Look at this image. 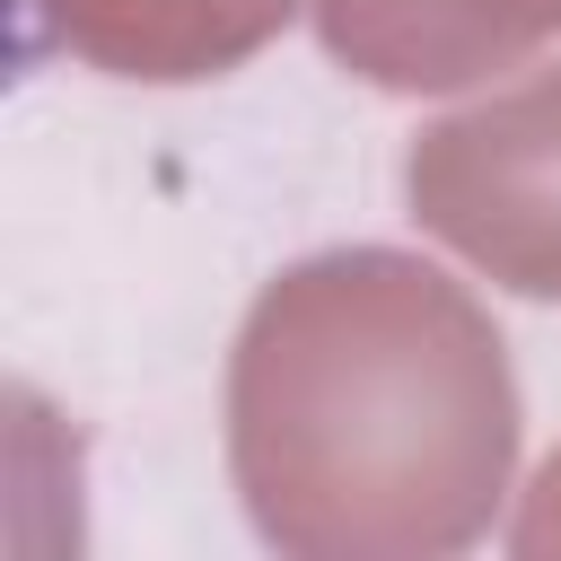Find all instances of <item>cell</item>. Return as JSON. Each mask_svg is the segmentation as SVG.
<instances>
[{
  "label": "cell",
  "mask_w": 561,
  "mask_h": 561,
  "mask_svg": "<svg viewBox=\"0 0 561 561\" xmlns=\"http://www.w3.org/2000/svg\"><path fill=\"white\" fill-rule=\"evenodd\" d=\"M316 35L377 88H465L561 35V0H316Z\"/></svg>",
  "instance_id": "cell-3"
},
{
  "label": "cell",
  "mask_w": 561,
  "mask_h": 561,
  "mask_svg": "<svg viewBox=\"0 0 561 561\" xmlns=\"http://www.w3.org/2000/svg\"><path fill=\"white\" fill-rule=\"evenodd\" d=\"M44 35L114 79H210L263 53L298 0H26Z\"/></svg>",
  "instance_id": "cell-4"
},
{
  "label": "cell",
  "mask_w": 561,
  "mask_h": 561,
  "mask_svg": "<svg viewBox=\"0 0 561 561\" xmlns=\"http://www.w3.org/2000/svg\"><path fill=\"white\" fill-rule=\"evenodd\" d=\"M228 465L298 561H430L491 526L517 377L491 316L394 245L280 272L228 359Z\"/></svg>",
  "instance_id": "cell-1"
},
{
  "label": "cell",
  "mask_w": 561,
  "mask_h": 561,
  "mask_svg": "<svg viewBox=\"0 0 561 561\" xmlns=\"http://www.w3.org/2000/svg\"><path fill=\"white\" fill-rule=\"evenodd\" d=\"M517 552H561V456H552L543 482H535V508H526V526H517Z\"/></svg>",
  "instance_id": "cell-5"
},
{
  "label": "cell",
  "mask_w": 561,
  "mask_h": 561,
  "mask_svg": "<svg viewBox=\"0 0 561 561\" xmlns=\"http://www.w3.org/2000/svg\"><path fill=\"white\" fill-rule=\"evenodd\" d=\"M412 219L517 298H561V61L430 123L403 158Z\"/></svg>",
  "instance_id": "cell-2"
}]
</instances>
